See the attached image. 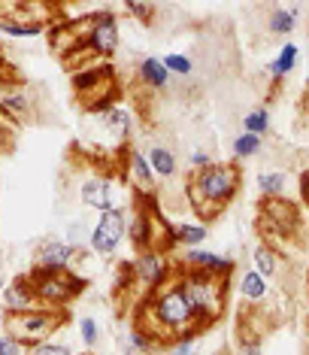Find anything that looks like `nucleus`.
Masks as SVG:
<instances>
[{"label":"nucleus","mask_w":309,"mask_h":355,"mask_svg":"<svg viewBox=\"0 0 309 355\" xmlns=\"http://www.w3.org/2000/svg\"><path fill=\"white\" fill-rule=\"evenodd\" d=\"M176 277L182 282L197 319L206 328H213L227 310V279L209 277V273H200V270H188V268H176Z\"/></svg>","instance_id":"1"},{"label":"nucleus","mask_w":309,"mask_h":355,"mask_svg":"<svg viewBox=\"0 0 309 355\" xmlns=\"http://www.w3.org/2000/svg\"><path fill=\"white\" fill-rule=\"evenodd\" d=\"M73 92L79 103L85 107L88 116H103L107 110L116 107L118 98V73L109 61H97L91 67L73 73Z\"/></svg>","instance_id":"2"},{"label":"nucleus","mask_w":309,"mask_h":355,"mask_svg":"<svg viewBox=\"0 0 309 355\" xmlns=\"http://www.w3.org/2000/svg\"><path fill=\"white\" fill-rule=\"evenodd\" d=\"M185 182H188L203 200H209V204L224 213V207L231 204L242 189V171L237 167V161H213V164L203 167V171H191Z\"/></svg>","instance_id":"3"},{"label":"nucleus","mask_w":309,"mask_h":355,"mask_svg":"<svg viewBox=\"0 0 309 355\" xmlns=\"http://www.w3.org/2000/svg\"><path fill=\"white\" fill-rule=\"evenodd\" d=\"M70 322L67 310H52V306H37L30 313H10L3 319V331L15 337L21 346L34 349V346L52 340L55 334Z\"/></svg>","instance_id":"4"},{"label":"nucleus","mask_w":309,"mask_h":355,"mask_svg":"<svg viewBox=\"0 0 309 355\" xmlns=\"http://www.w3.org/2000/svg\"><path fill=\"white\" fill-rule=\"evenodd\" d=\"M28 279H30V286H34L39 304L52 306V310H67L85 288V279L76 277L73 270H37V268H30Z\"/></svg>","instance_id":"5"},{"label":"nucleus","mask_w":309,"mask_h":355,"mask_svg":"<svg viewBox=\"0 0 309 355\" xmlns=\"http://www.w3.org/2000/svg\"><path fill=\"white\" fill-rule=\"evenodd\" d=\"M127 240V209L125 207H112L107 213L97 216L94 222V231H91V243L88 249L97 255V258H116L121 243Z\"/></svg>","instance_id":"6"},{"label":"nucleus","mask_w":309,"mask_h":355,"mask_svg":"<svg viewBox=\"0 0 309 355\" xmlns=\"http://www.w3.org/2000/svg\"><path fill=\"white\" fill-rule=\"evenodd\" d=\"M121 34H118V19L112 12H94L88 19V34H85V49L97 61H109L118 52Z\"/></svg>","instance_id":"7"},{"label":"nucleus","mask_w":309,"mask_h":355,"mask_svg":"<svg viewBox=\"0 0 309 355\" xmlns=\"http://www.w3.org/2000/svg\"><path fill=\"white\" fill-rule=\"evenodd\" d=\"M173 273H176V268L170 264V258L152 252V249L149 252H140L134 258V264H131V277L145 288V295L154 292V288H161L170 277H173Z\"/></svg>","instance_id":"8"},{"label":"nucleus","mask_w":309,"mask_h":355,"mask_svg":"<svg viewBox=\"0 0 309 355\" xmlns=\"http://www.w3.org/2000/svg\"><path fill=\"white\" fill-rule=\"evenodd\" d=\"M145 204V216H149V249L158 255H170L176 249V225L167 219L154 204V195H140Z\"/></svg>","instance_id":"9"},{"label":"nucleus","mask_w":309,"mask_h":355,"mask_svg":"<svg viewBox=\"0 0 309 355\" xmlns=\"http://www.w3.org/2000/svg\"><path fill=\"white\" fill-rule=\"evenodd\" d=\"M261 222L276 228L285 237H294L300 228V209L294 200H288L285 195L282 198H264L261 200Z\"/></svg>","instance_id":"10"},{"label":"nucleus","mask_w":309,"mask_h":355,"mask_svg":"<svg viewBox=\"0 0 309 355\" xmlns=\"http://www.w3.org/2000/svg\"><path fill=\"white\" fill-rule=\"evenodd\" d=\"M76 255H79V249H73L67 240L46 237L34 249V268L37 270H70Z\"/></svg>","instance_id":"11"},{"label":"nucleus","mask_w":309,"mask_h":355,"mask_svg":"<svg viewBox=\"0 0 309 355\" xmlns=\"http://www.w3.org/2000/svg\"><path fill=\"white\" fill-rule=\"evenodd\" d=\"M79 198H82L85 207L97 209V213H107L112 207H121L118 204V189L109 176L97 173V176H88V180L79 185Z\"/></svg>","instance_id":"12"},{"label":"nucleus","mask_w":309,"mask_h":355,"mask_svg":"<svg viewBox=\"0 0 309 355\" xmlns=\"http://www.w3.org/2000/svg\"><path fill=\"white\" fill-rule=\"evenodd\" d=\"M179 268H188V270H200L209 273V277H222L231 279L233 273V258H224L218 252H209V249H185L182 258H179Z\"/></svg>","instance_id":"13"},{"label":"nucleus","mask_w":309,"mask_h":355,"mask_svg":"<svg viewBox=\"0 0 309 355\" xmlns=\"http://www.w3.org/2000/svg\"><path fill=\"white\" fill-rule=\"evenodd\" d=\"M0 306H3L6 316H10V313H30V310H37V306H43L34 292V286H30L28 273L6 282L3 295H0Z\"/></svg>","instance_id":"14"},{"label":"nucleus","mask_w":309,"mask_h":355,"mask_svg":"<svg viewBox=\"0 0 309 355\" xmlns=\"http://www.w3.org/2000/svg\"><path fill=\"white\" fill-rule=\"evenodd\" d=\"M125 173H127V180H131V185L136 189V195H154V182H158V176H154L145 152H140V149L125 152Z\"/></svg>","instance_id":"15"},{"label":"nucleus","mask_w":309,"mask_h":355,"mask_svg":"<svg viewBox=\"0 0 309 355\" xmlns=\"http://www.w3.org/2000/svg\"><path fill=\"white\" fill-rule=\"evenodd\" d=\"M127 240L136 249V255L149 252V216H145V204L136 191L131 198V209H127Z\"/></svg>","instance_id":"16"},{"label":"nucleus","mask_w":309,"mask_h":355,"mask_svg":"<svg viewBox=\"0 0 309 355\" xmlns=\"http://www.w3.org/2000/svg\"><path fill=\"white\" fill-rule=\"evenodd\" d=\"M237 288H240V297L246 304H264L267 297H270V282H267L258 270H251V268H246L240 273Z\"/></svg>","instance_id":"17"},{"label":"nucleus","mask_w":309,"mask_h":355,"mask_svg":"<svg viewBox=\"0 0 309 355\" xmlns=\"http://www.w3.org/2000/svg\"><path fill=\"white\" fill-rule=\"evenodd\" d=\"M136 76H140V83L145 88H152V92H161V88L170 85V73H167L164 61L154 58V55H149V58L140 61V67H136Z\"/></svg>","instance_id":"18"},{"label":"nucleus","mask_w":309,"mask_h":355,"mask_svg":"<svg viewBox=\"0 0 309 355\" xmlns=\"http://www.w3.org/2000/svg\"><path fill=\"white\" fill-rule=\"evenodd\" d=\"M297 19H300V6H276L270 10V19H267V28H270V34L276 37H288L297 31Z\"/></svg>","instance_id":"19"},{"label":"nucleus","mask_w":309,"mask_h":355,"mask_svg":"<svg viewBox=\"0 0 309 355\" xmlns=\"http://www.w3.org/2000/svg\"><path fill=\"white\" fill-rule=\"evenodd\" d=\"M251 270H258L267 282L276 279L279 277V270H282V252H276V249L261 243L255 252H251Z\"/></svg>","instance_id":"20"},{"label":"nucleus","mask_w":309,"mask_h":355,"mask_svg":"<svg viewBox=\"0 0 309 355\" xmlns=\"http://www.w3.org/2000/svg\"><path fill=\"white\" fill-rule=\"evenodd\" d=\"M100 125H103V131H109L116 140H127L134 131V116L121 107H112L100 116Z\"/></svg>","instance_id":"21"},{"label":"nucleus","mask_w":309,"mask_h":355,"mask_svg":"<svg viewBox=\"0 0 309 355\" xmlns=\"http://www.w3.org/2000/svg\"><path fill=\"white\" fill-rule=\"evenodd\" d=\"M297 58H300V49H297V43H282V49L276 52V58L270 61V76H273V83H282L291 70L297 67Z\"/></svg>","instance_id":"22"},{"label":"nucleus","mask_w":309,"mask_h":355,"mask_svg":"<svg viewBox=\"0 0 309 355\" xmlns=\"http://www.w3.org/2000/svg\"><path fill=\"white\" fill-rule=\"evenodd\" d=\"M145 158H149V164H152V171L158 180H170V176H176V167H179V161L173 155V149H167V146H149V152H145Z\"/></svg>","instance_id":"23"},{"label":"nucleus","mask_w":309,"mask_h":355,"mask_svg":"<svg viewBox=\"0 0 309 355\" xmlns=\"http://www.w3.org/2000/svg\"><path fill=\"white\" fill-rule=\"evenodd\" d=\"M0 107L10 112V116L19 119V122H24V116L30 112L28 94H21L15 85H0Z\"/></svg>","instance_id":"24"},{"label":"nucleus","mask_w":309,"mask_h":355,"mask_svg":"<svg viewBox=\"0 0 309 355\" xmlns=\"http://www.w3.org/2000/svg\"><path fill=\"white\" fill-rule=\"evenodd\" d=\"M206 237H209V228L203 222H179L176 225V246L200 249Z\"/></svg>","instance_id":"25"},{"label":"nucleus","mask_w":309,"mask_h":355,"mask_svg":"<svg viewBox=\"0 0 309 355\" xmlns=\"http://www.w3.org/2000/svg\"><path fill=\"white\" fill-rule=\"evenodd\" d=\"M285 185H288V173L285 171H261L258 173V191L261 198H282L285 195Z\"/></svg>","instance_id":"26"},{"label":"nucleus","mask_w":309,"mask_h":355,"mask_svg":"<svg viewBox=\"0 0 309 355\" xmlns=\"http://www.w3.org/2000/svg\"><path fill=\"white\" fill-rule=\"evenodd\" d=\"M125 346H127V352L131 355H154V352H161V346L164 343H158L154 337L145 334V331L131 325V331H127V337H125Z\"/></svg>","instance_id":"27"},{"label":"nucleus","mask_w":309,"mask_h":355,"mask_svg":"<svg viewBox=\"0 0 309 355\" xmlns=\"http://www.w3.org/2000/svg\"><path fill=\"white\" fill-rule=\"evenodd\" d=\"M91 231H94V222H88L85 216H79V219H73L70 225H67V243L73 246V249H79V252H82V249L91 243Z\"/></svg>","instance_id":"28"},{"label":"nucleus","mask_w":309,"mask_h":355,"mask_svg":"<svg viewBox=\"0 0 309 355\" xmlns=\"http://www.w3.org/2000/svg\"><path fill=\"white\" fill-rule=\"evenodd\" d=\"M48 25H39V21H0V34L12 37V40H24V37H39L46 34Z\"/></svg>","instance_id":"29"},{"label":"nucleus","mask_w":309,"mask_h":355,"mask_svg":"<svg viewBox=\"0 0 309 355\" xmlns=\"http://www.w3.org/2000/svg\"><path fill=\"white\" fill-rule=\"evenodd\" d=\"M242 131L246 134H255V137H264L270 134V112H267L264 107H258V110H249L246 116H242Z\"/></svg>","instance_id":"30"},{"label":"nucleus","mask_w":309,"mask_h":355,"mask_svg":"<svg viewBox=\"0 0 309 355\" xmlns=\"http://www.w3.org/2000/svg\"><path fill=\"white\" fill-rule=\"evenodd\" d=\"M233 158L242 161V158H255V155H261V149H264V140L261 137H255V134H246L242 131L237 140H233Z\"/></svg>","instance_id":"31"},{"label":"nucleus","mask_w":309,"mask_h":355,"mask_svg":"<svg viewBox=\"0 0 309 355\" xmlns=\"http://www.w3.org/2000/svg\"><path fill=\"white\" fill-rule=\"evenodd\" d=\"M164 67H167V73L170 76H182V79H188L191 76V70H194V61L188 58V55H182V52H173V55H164Z\"/></svg>","instance_id":"32"},{"label":"nucleus","mask_w":309,"mask_h":355,"mask_svg":"<svg viewBox=\"0 0 309 355\" xmlns=\"http://www.w3.org/2000/svg\"><path fill=\"white\" fill-rule=\"evenodd\" d=\"M79 337H82V343L88 349H94L97 346V337H100V325H97L94 316H82L79 319Z\"/></svg>","instance_id":"33"},{"label":"nucleus","mask_w":309,"mask_h":355,"mask_svg":"<svg viewBox=\"0 0 309 355\" xmlns=\"http://www.w3.org/2000/svg\"><path fill=\"white\" fill-rule=\"evenodd\" d=\"M28 355H76V352H73V346L64 343V340H46V343L34 346V349H28Z\"/></svg>","instance_id":"34"},{"label":"nucleus","mask_w":309,"mask_h":355,"mask_svg":"<svg viewBox=\"0 0 309 355\" xmlns=\"http://www.w3.org/2000/svg\"><path fill=\"white\" fill-rule=\"evenodd\" d=\"M231 355H264V343L255 337H237V346Z\"/></svg>","instance_id":"35"},{"label":"nucleus","mask_w":309,"mask_h":355,"mask_svg":"<svg viewBox=\"0 0 309 355\" xmlns=\"http://www.w3.org/2000/svg\"><path fill=\"white\" fill-rule=\"evenodd\" d=\"M0 355H28V346H21L15 337L0 331Z\"/></svg>","instance_id":"36"},{"label":"nucleus","mask_w":309,"mask_h":355,"mask_svg":"<svg viewBox=\"0 0 309 355\" xmlns=\"http://www.w3.org/2000/svg\"><path fill=\"white\" fill-rule=\"evenodd\" d=\"M125 10L131 12L134 19H140V25H152L154 21V6H149V3H127Z\"/></svg>","instance_id":"37"},{"label":"nucleus","mask_w":309,"mask_h":355,"mask_svg":"<svg viewBox=\"0 0 309 355\" xmlns=\"http://www.w3.org/2000/svg\"><path fill=\"white\" fill-rule=\"evenodd\" d=\"M164 355H197V340H173L167 343Z\"/></svg>","instance_id":"38"},{"label":"nucleus","mask_w":309,"mask_h":355,"mask_svg":"<svg viewBox=\"0 0 309 355\" xmlns=\"http://www.w3.org/2000/svg\"><path fill=\"white\" fill-rule=\"evenodd\" d=\"M188 164H191V171H203V167L213 164V158H209L206 149H194L191 155H188Z\"/></svg>","instance_id":"39"},{"label":"nucleus","mask_w":309,"mask_h":355,"mask_svg":"<svg viewBox=\"0 0 309 355\" xmlns=\"http://www.w3.org/2000/svg\"><path fill=\"white\" fill-rule=\"evenodd\" d=\"M300 189H303V191H300V195H303V200H306V207H309V167H306V171H303V176H300Z\"/></svg>","instance_id":"40"},{"label":"nucleus","mask_w":309,"mask_h":355,"mask_svg":"<svg viewBox=\"0 0 309 355\" xmlns=\"http://www.w3.org/2000/svg\"><path fill=\"white\" fill-rule=\"evenodd\" d=\"M3 319H6V313H3V306H0V331H3Z\"/></svg>","instance_id":"41"},{"label":"nucleus","mask_w":309,"mask_h":355,"mask_svg":"<svg viewBox=\"0 0 309 355\" xmlns=\"http://www.w3.org/2000/svg\"><path fill=\"white\" fill-rule=\"evenodd\" d=\"M3 288H6V279H3V273H0V295H3Z\"/></svg>","instance_id":"42"},{"label":"nucleus","mask_w":309,"mask_h":355,"mask_svg":"<svg viewBox=\"0 0 309 355\" xmlns=\"http://www.w3.org/2000/svg\"><path fill=\"white\" fill-rule=\"evenodd\" d=\"M76 355H91V352H76Z\"/></svg>","instance_id":"43"},{"label":"nucleus","mask_w":309,"mask_h":355,"mask_svg":"<svg viewBox=\"0 0 309 355\" xmlns=\"http://www.w3.org/2000/svg\"><path fill=\"white\" fill-rule=\"evenodd\" d=\"M218 355H227V352H218Z\"/></svg>","instance_id":"44"}]
</instances>
